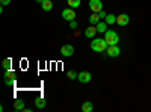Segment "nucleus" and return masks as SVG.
I'll return each instance as SVG.
<instances>
[{
  "mask_svg": "<svg viewBox=\"0 0 151 112\" xmlns=\"http://www.w3.org/2000/svg\"><path fill=\"white\" fill-rule=\"evenodd\" d=\"M107 47H109V44L106 43L104 38H94V41H91V48L94 52H97V53L106 52Z\"/></svg>",
  "mask_w": 151,
  "mask_h": 112,
  "instance_id": "nucleus-1",
  "label": "nucleus"
},
{
  "mask_svg": "<svg viewBox=\"0 0 151 112\" xmlns=\"http://www.w3.org/2000/svg\"><path fill=\"white\" fill-rule=\"evenodd\" d=\"M104 40H106V43H107L109 46H116L118 41H119V35H118L115 30L109 29V30H106V33H104Z\"/></svg>",
  "mask_w": 151,
  "mask_h": 112,
  "instance_id": "nucleus-2",
  "label": "nucleus"
},
{
  "mask_svg": "<svg viewBox=\"0 0 151 112\" xmlns=\"http://www.w3.org/2000/svg\"><path fill=\"white\" fill-rule=\"evenodd\" d=\"M62 18L65 21H73L76 18V12H74V8H67L62 11Z\"/></svg>",
  "mask_w": 151,
  "mask_h": 112,
  "instance_id": "nucleus-3",
  "label": "nucleus"
},
{
  "mask_svg": "<svg viewBox=\"0 0 151 112\" xmlns=\"http://www.w3.org/2000/svg\"><path fill=\"white\" fill-rule=\"evenodd\" d=\"M60 55L62 56H65V58H70L74 55V47L71 44H65V46H62L60 47Z\"/></svg>",
  "mask_w": 151,
  "mask_h": 112,
  "instance_id": "nucleus-4",
  "label": "nucleus"
},
{
  "mask_svg": "<svg viewBox=\"0 0 151 112\" xmlns=\"http://www.w3.org/2000/svg\"><path fill=\"white\" fill-rule=\"evenodd\" d=\"M77 79H79L80 83H89L91 79H92V74H91L89 71H80L79 76H77Z\"/></svg>",
  "mask_w": 151,
  "mask_h": 112,
  "instance_id": "nucleus-5",
  "label": "nucleus"
},
{
  "mask_svg": "<svg viewBox=\"0 0 151 112\" xmlns=\"http://www.w3.org/2000/svg\"><path fill=\"white\" fill-rule=\"evenodd\" d=\"M89 8L92 12H100L103 11V2L101 0H89Z\"/></svg>",
  "mask_w": 151,
  "mask_h": 112,
  "instance_id": "nucleus-6",
  "label": "nucleus"
},
{
  "mask_svg": "<svg viewBox=\"0 0 151 112\" xmlns=\"http://www.w3.org/2000/svg\"><path fill=\"white\" fill-rule=\"evenodd\" d=\"M106 52H107V56H110V58H118V56H119V53H121L118 44H116V46H109Z\"/></svg>",
  "mask_w": 151,
  "mask_h": 112,
  "instance_id": "nucleus-7",
  "label": "nucleus"
},
{
  "mask_svg": "<svg viewBox=\"0 0 151 112\" xmlns=\"http://www.w3.org/2000/svg\"><path fill=\"white\" fill-rule=\"evenodd\" d=\"M14 80H15V73L12 70H6V73H5V83L8 86H11V85H14Z\"/></svg>",
  "mask_w": 151,
  "mask_h": 112,
  "instance_id": "nucleus-8",
  "label": "nucleus"
},
{
  "mask_svg": "<svg viewBox=\"0 0 151 112\" xmlns=\"http://www.w3.org/2000/svg\"><path fill=\"white\" fill-rule=\"evenodd\" d=\"M130 23V17L127 15V14H121V15H118L116 17V24L118 26H127V24Z\"/></svg>",
  "mask_w": 151,
  "mask_h": 112,
  "instance_id": "nucleus-9",
  "label": "nucleus"
},
{
  "mask_svg": "<svg viewBox=\"0 0 151 112\" xmlns=\"http://www.w3.org/2000/svg\"><path fill=\"white\" fill-rule=\"evenodd\" d=\"M97 32H98V30H97V26H94V24H92L91 27H88V29L85 30V36H86V38H94Z\"/></svg>",
  "mask_w": 151,
  "mask_h": 112,
  "instance_id": "nucleus-10",
  "label": "nucleus"
},
{
  "mask_svg": "<svg viewBox=\"0 0 151 112\" xmlns=\"http://www.w3.org/2000/svg\"><path fill=\"white\" fill-rule=\"evenodd\" d=\"M45 105H47V102H45V98H44V97H38V98H35V106H36L38 109H44Z\"/></svg>",
  "mask_w": 151,
  "mask_h": 112,
  "instance_id": "nucleus-11",
  "label": "nucleus"
},
{
  "mask_svg": "<svg viewBox=\"0 0 151 112\" xmlns=\"http://www.w3.org/2000/svg\"><path fill=\"white\" fill-rule=\"evenodd\" d=\"M41 8H42V11H45V12L52 11V9H53V2H52V0H44V2L41 3Z\"/></svg>",
  "mask_w": 151,
  "mask_h": 112,
  "instance_id": "nucleus-12",
  "label": "nucleus"
},
{
  "mask_svg": "<svg viewBox=\"0 0 151 112\" xmlns=\"http://www.w3.org/2000/svg\"><path fill=\"white\" fill-rule=\"evenodd\" d=\"M95 26H97V30H98L100 33H106V29H107L109 24H107L106 21H100L98 24H95Z\"/></svg>",
  "mask_w": 151,
  "mask_h": 112,
  "instance_id": "nucleus-13",
  "label": "nucleus"
},
{
  "mask_svg": "<svg viewBox=\"0 0 151 112\" xmlns=\"http://www.w3.org/2000/svg\"><path fill=\"white\" fill-rule=\"evenodd\" d=\"M100 21H101V18H100L98 12H92V15L89 17V23H91V24H94V26H95V24H98Z\"/></svg>",
  "mask_w": 151,
  "mask_h": 112,
  "instance_id": "nucleus-14",
  "label": "nucleus"
},
{
  "mask_svg": "<svg viewBox=\"0 0 151 112\" xmlns=\"http://www.w3.org/2000/svg\"><path fill=\"white\" fill-rule=\"evenodd\" d=\"M82 111H83V112H92V111H94L92 102H85V103L82 105Z\"/></svg>",
  "mask_w": 151,
  "mask_h": 112,
  "instance_id": "nucleus-15",
  "label": "nucleus"
},
{
  "mask_svg": "<svg viewBox=\"0 0 151 112\" xmlns=\"http://www.w3.org/2000/svg\"><path fill=\"white\" fill-rule=\"evenodd\" d=\"M104 21H106L107 24H116V15H113V14H107Z\"/></svg>",
  "mask_w": 151,
  "mask_h": 112,
  "instance_id": "nucleus-16",
  "label": "nucleus"
},
{
  "mask_svg": "<svg viewBox=\"0 0 151 112\" xmlns=\"http://www.w3.org/2000/svg\"><path fill=\"white\" fill-rule=\"evenodd\" d=\"M24 108H26V106H24V102H21V100H17V102H14V109L15 111H24Z\"/></svg>",
  "mask_w": 151,
  "mask_h": 112,
  "instance_id": "nucleus-17",
  "label": "nucleus"
},
{
  "mask_svg": "<svg viewBox=\"0 0 151 112\" xmlns=\"http://www.w3.org/2000/svg\"><path fill=\"white\" fill-rule=\"evenodd\" d=\"M11 65H12V61H11V58L3 59V62H2V67H3L5 70H11Z\"/></svg>",
  "mask_w": 151,
  "mask_h": 112,
  "instance_id": "nucleus-18",
  "label": "nucleus"
},
{
  "mask_svg": "<svg viewBox=\"0 0 151 112\" xmlns=\"http://www.w3.org/2000/svg\"><path fill=\"white\" fill-rule=\"evenodd\" d=\"M70 8H79L82 5V0H68Z\"/></svg>",
  "mask_w": 151,
  "mask_h": 112,
  "instance_id": "nucleus-19",
  "label": "nucleus"
},
{
  "mask_svg": "<svg viewBox=\"0 0 151 112\" xmlns=\"http://www.w3.org/2000/svg\"><path fill=\"white\" fill-rule=\"evenodd\" d=\"M77 76H79V74L76 73V71H73V70H70V71H68V77H70V80H74V79H77Z\"/></svg>",
  "mask_w": 151,
  "mask_h": 112,
  "instance_id": "nucleus-20",
  "label": "nucleus"
},
{
  "mask_svg": "<svg viewBox=\"0 0 151 112\" xmlns=\"http://www.w3.org/2000/svg\"><path fill=\"white\" fill-rule=\"evenodd\" d=\"M11 3V0H0V5H2V6H8Z\"/></svg>",
  "mask_w": 151,
  "mask_h": 112,
  "instance_id": "nucleus-21",
  "label": "nucleus"
},
{
  "mask_svg": "<svg viewBox=\"0 0 151 112\" xmlns=\"http://www.w3.org/2000/svg\"><path fill=\"white\" fill-rule=\"evenodd\" d=\"M76 27H77V23H76L74 20L70 21V29H76Z\"/></svg>",
  "mask_w": 151,
  "mask_h": 112,
  "instance_id": "nucleus-22",
  "label": "nucleus"
},
{
  "mask_svg": "<svg viewBox=\"0 0 151 112\" xmlns=\"http://www.w3.org/2000/svg\"><path fill=\"white\" fill-rule=\"evenodd\" d=\"M98 15H100V18L106 20V12H104V11H100V12H98Z\"/></svg>",
  "mask_w": 151,
  "mask_h": 112,
  "instance_id": "nucleus-23",
  "label": "nucleus"
},
{
  "mask_svg": "<svg viewBox=\"0 0 151 112\" xmlns=\"http://www.w3.org/2000/svg\"><path fill=\"white\" fill-rule=\"evenodd\" d=\"M36 2H38V3H42V2H44V0H36Z\"/></svg>",
  "mask_w": 151,
  "mask_h": 112,
  "instance_id": "nucleus-24",
  "label": "nucleus"
}]
</instances>
